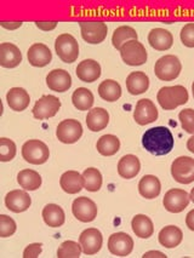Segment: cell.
<instances>
[{
    "mask_svg": "<svg viewBox=\"0 0 194 258\" xmlns=\"http://www.w3.org/2000/svg\"><path fill=\"white\" fill-rule=\"evenodd\" d=\"M16 155V145L14 141L5 139H0V161L7 163V161H11Z\"/></svg>",
    "mask_w": 194,
    "mask_h": 258,
    "instance_id": "74e56055",
    "label": "cell"
},
{
    "mask_svg": "<svg viewBox=\"0 0 194 258\" xmlns=\"http://www.w3.org/2000/svg\"><path fill=\"white\" fill-rule=\"evenodd\" d=\"M77 77L84 83H94L101 77V66L95 59H84L77 67Z\"/></svg>",
    "mask_w": 194,
    "mask_h": 258,
    "instance_id": "ffe728a7",
    "label": "cell"
},
{
    "mask_svg": "<svg viewBox=\"0 0 194 258\" xmlns=\"http://www.w3.org/2000/svg\"><path fill=\"white\" fill-rule=\"evenodd\" d=\"M186 224L188 227V229L192 230V232H194V210H192V211H189L186 216Z\"/></svg>",
    "mask_w": 194,
    "mask_h": 258,
    "instance_id": "ee69618b",
    "label": "cell"
},
{
    "mask_svg": "<svg viewBox=\"0 0 194 258\" xmlns=\"http://www.w3.org/2000/svg\"><path fill=\"white\" fill-rule=\"evenodd\" d=\"M46 85L55 92L68 91L72 86L71 74L64 70H53L47 74Z\"/></svg>",
    "mask_w": 194,
    "mask_h": 258,
    "instance_id": "e0dca14e",
    "label": "cell"
},
{
    "mask_svg": "<svg viewBox=\"0 0 194 258\" xmlns=\"http://www.w3.org/2000/svg\"><path fill=\"white\" fill-rule=\"evenodd\" d=\"M58 22H35V26L41 31H52L57 27Z\"/></svg>",
    "mask_w": 194,
    "mask_h": 258,
    "instance_id": "7bdbcfd3",
    "label": "cell"
},
{
    "mask_svg": "<svg viewBox=\"0 0 194 258\" xmlns=\"http://www.w3.org/2000/svg\"><path fill=\"white\" fill-rule=\"evenodd\" d=\"M192 92H193V97H194V82L192 84Z\"/></svg>",
    "mask_w": 194,
    "mask_h": 258,
    "instance_id": "681fc988",
    "label": "cell"
},
{
    "mask_svg": "<svg viewBox=\"0 0 194 258\" xmlns=\"http://www.w3.org/2000/svg\"><path fill=\"white\" fill-rule=\"evenodd\" d=\"M157 100L160 107L165 110H172L188 102V91L184 86H165L159 90Z\"/></svg>",
    "mask_w": 194,
    "mask_h": 258,
    "instance_id": "7a4b0ae2",
    "label": "cell"
},
{
    "mask_svg": "<svg viewBox=\"0 0 194 258\" xmlns=\"http://www.w3.org/2000/svg\"><path fill=\"white\" fill-rule=\"evenodd\" d=\"M108 250L118 257H126L134 250V240L126 233H114L109 236Z\"/></svg>",
    "mask_w": 194,
    "mask_h": 258,
    "instance_id": "7c38bea8",
    "label": "cell"
},
{
    "mask_svg": "<svg viewBox=\"0 0 194 258\" xmlns=\"http://www.w3.org/2000/svg\"><path fill=\"white\" fill-rule=\"evenodd\" d=\"M16 232V223L11 217L7 215L0 216V236L9 238Z\"/></svg>",
    "mask_w": 194,
    "mask_h": 258,
    "instance_id": "ab89813d",
    "label": "cell"
},
{
    "mask_svg": "<svg viewBox=\"0 0 194 258\" xmlns=\"http://www.w3.org/2000/svg\"><path fill=\"white\" fill-rule=\"evenodd\" d=\"M27 57H28V62L33 67H45L51 62L52 53L46 45L39 43L29 47Z\"/></svg>",
    "mask_w": 194,
    "mask_h": 258,
    "instance_id": "d6986e66",
    "label": "cell"
},
{
    "mask_svg": "<svg viewBox=\"0 0 194 258\" xmlns=\"http://www.w3.org/2000/svg\"><path fill=\"white\" fill-rule=\"evenodd\" d=\"M142 257H143V258H151V257L166 258V254H164L163 252H159V251H149V252H146V253L143 254Z\"/></svg>",
    "mask_w": 194,
    "mask_h": 258,
    "instance_id": "bcb514c9",
    "label": "cell"
},
{
    "mask_svg": "<svg viewBox=\"0 0 194 258\" xmlns=\"http://www.w3.org/2000/svg\"><path fill=\"white\" fill-rule=\"evenodd\" d=\"M141 170V163L136 155L127 154L119 160L118 163V173L119 176L125 179L134 178L139 175Z\"/></svg>",
    "mask_w": 194,
    "mask_h": 258,
    "instance_id": "7402d4cb",
    "label": "cell"
},
{
    "mask_svg": "<svg viewBox=\"0 0 194 258\" xmlns=\"http://www.w3.org/2000/svg\"><path fill=\"white\" fill-rule=\"evenodd\" d=\"M131 227L136 236L141 239L151 238L154 233L153 222L146 215H136L131 221Z\"/></svg>",
    "mask_w": 194,
    "mask_h": 258,
    "instance_id": "f1b7e54d",
    "label": "cell"
},
{
    "mask_svg": "<svg viewBox=\"0 0 194 258\" xmlns=\"http://www.w3.org/2000/svg\"><path fill=\"white\" fill-rule=\"evenodd\" d=\"M17 182L25 190H37L41 185V177L34 170H22L17 175Z\"/></svg>",
    "mask_w": 194,
    "mask_h": 258,
    "instance_id": "d6a6232c",
    "label": "cell"
},
{
    "mask_svg": "<svg viewBox=\"0 0 194 258\" xmlns=\"http://www.w3.org/2000/svg\"><path fill=\"white\" fill-rule=\"evenodd\" d=\"M97 152L104 157H112L116 154L120 148V141L114 135H104L100 137L96 143Z\"/></svg>",
    "mask_w": 194,
    "mask_h": 258,
    "instance_id": "4dcf8cb0",
    "label": "cell"
},
{
    "mask_svg": "<svg viewBox=\"0 0 194 258\" xmlns=\"http://www.w3.org/2000/svg\"><path fill=\"white\" fill-rule=\"evenodd\" d=\"M22 62V53L16 45L11 43L0 44V66L4 68H15Z\"/></svg>",
    "mask_w": 194,
    "mask_h": 258,
    "instance_id": "ac0fdd59",
    "label": "cell"
},
{
    "mask_svg": "<svg viewBox=\"0 0 194 258\" xmlns=\"http://www.w3.org/2000/svg\"><path fill=\"white\" fill-rule=\"evenodd\" d=\"M59 184L66 193L77 194L84 188V177L77 171H67L61 176Z\"/></svg>",
    "mask_w": 194,
    "mask_h": 258,
    "instance_id": "cb8c5ba5",
    "label": "cell"
},
{
    "mask_svg": "<svg viewBox=\"0 0 194 258\" xmlns=\"http://www.w3.org/2000/svg\"><path fill=\"white\" fill-rule=\"evenodd\" d=\"M72 212L74 217L80 222L89 223L96 218L97 216V206L91 199L86 197L77 198L72 204Z\"/></svg>",
    "mask_w": 194,
    "mask_h": 258,
    "instance_id": "8fae6325",
    "label": "cell"
},
{
    "mask_svg": "<svg viewBox=\"0 0 194 258\" xmlns=\"http://www.w3.org/2000/svg\"><path fill=\"white\" fill-rule=\"evenodd\" d=\"M41 244H31L28 245L23 251V257L25 258H37L41 253Z\"/></svg>",
    "mask_w": 194,
    "mask_h": 258,
    "instance_id": "b9f144b4",
    "label": "cell"
},
{
    "mask_svg": "<svg viewBox=\"0 0 194 258\" xmlns=\"http://www.w3.org/2000/svg\"><path fill=\"white\" fill-rule=\"evenodd\" d=\"M109 122V114L103 108H94L90 109L86 116V125L92 133H98L107 127Z\"/></svg>",
    "mask_w": 194,
    "mask_h": 258,
    "instance_id": "603a6c76",
    "label": "cell"
},
{
    "mask_svg": "<svg viewBox=\"0 0 194 258\" xmlns=\"http://www.w3.org/2000/svg\"><path fill=\"white\" fill-rule=\"evenodd\" d=\"M189 194L183 189H170L163 199V205L166 211L171 214H180L189 204Z\"/></svg>",
    "mask_w": 194,
    "mask_h": 258,
    "instance_id": "30bf717a",
    "label": "cell"
},
{
    "mask_svg": "<svg viewBox=\"0 0 194 258\" xmlns=\"http://www.w3.org/2000/svg\"><path fill=\"white\" fill-rule=\"evenodd\" d=\"M55 50L64 63H73L79 56V45L71 34H61L55 41Z\"/></svg>",
    "mask_w": 194,
    "mask_h": 258,
    "instance_id": "8992f818",
    "label": "cell"
},
{
    "mask_svg": "<svg viewBox=\"0 0 194 258\" xmlns=\"http://www.w3.org/2000/svg\"><path fill=\"white\" fill-rule=\"evenodd\" d=\"M102 234L96 228L85 229L79 236V244L82 245L83 252L85 254H89V256L97 253L102 247Z\"/></svg>",
    "mask_w": 194,
    "mask_h": 258,
    "instance_id": "9a60e30c",
    "label": "cell"
},
{
    "mask_svg": "<svg viewBox=\"0 0 194 258\" xmlns=\"http://www.w3.org/2000/svg\"><path fill=\"white\" fill-rule=\"evenodd\" d=\"M137 37H139V34H137V32L133 28V27L120 26L115 29L114 33H113V46H114L116 50H120V47L123 46L125 43H127V41L137 40Z\"/></svg>",
    "mask_w": 194,
    "mask_h": 258,
    "instance_id": "836d02e7",
    "label": "cell"
},
{
    "mask_svg": "<svg viewBox=\"0 0 194 258\" xmlns=\"http://www.w3.org/2000/svg\"><path fill=\"white\" fill-rule=\"evenodd\" d=\"M82 37L89 44H101L107 37L108 27L103 22H80Z\"/></svg>",
    "mask_w": 194,
    "mask_h": 258,
    "instance_id": "4fadbf2b",
    "label": "cell"
},
{
    "mask_svg": "<svg viewBox=\"0 0 194 258\" xmlns=\"http://www.w3.org/2000/svg\"><path fill=\"white\" fill-rule=\"evenodd\" d=\"M98 95L102 100L107 102H115L120 98L121 88L115 80L107 79L98 86Z\"/></svg>",
    "mask_w": 194,
    "mask_h": 258,
    "instance_id": "1f68e13d",
    "label": "cell"
},
{
    "mask_svg": "<svg viewBox=\"0 0 194 258\" xmlns=\"http://www.w3.org/2000/svg\"><path fill=\"white\" fill-rule=\"evenodd\" d=\"M187 149L194 154V136H192L187 141Z\"/></svg>",
    "mask_w": 194,
    "mask_h": 258,
    "instance_id": "7dc6e473",
    "label": "cell"
},
{
    "mask_svg": "<svg viewBox=\"0 0 194 258\" xmlns=\"http://www.w3.org/2000/svg\"><path fill=\"white\" fill-rule=\"evenodd\" d=\"M32 199L28 196V193L25 190H11L10 193L7 194L5 197V205L10 211L15 214H20V212H25L31 208Z\"/></svg>",
    "mask_w": 194,
    "mask_h": 258,
    "instance_id": "2e32d148",
    "label": "cell"
},
{
    "mask_svg": "<svg viewBox=\"0 0 194 258\" xmlns=\"http://www.w3.org/2000/svg\"><path fill=\"white\" fill-rule=\"evenodd\" d=\"M182 64L180 59L174 55H166L160 57L154 66V73L158 79L163 82H171L180 76Z\"/></svg>",
    "mask_w": 194,
    "mask_h": 258,
    "instance_id": "3957f363",
    "label": "cell"
},
{
    "mask_svg": "<svg viewBox=\"0 0 194 258\" xmlns=\"http://www.w3.org/2000/svg\"><path fill=\"white\" fill-rule=\"evenodd\" d=\"M189 198H190V200H192V202L194 203V188H192V190H190Z\"/></svg>",
    "mask_w": 194,
    "mask_h": 258,
    "instance_id": "c3c4849f",
    "label": "cell"
},
{
    "mask_svg": "<svg viewBox=\"0 0 194 258\" xmlns=\"http://www.w3.org/2000/svg\"><path fill=\"white\" fill-rule=\"evenodd\" d=\"M134 119L139 125H148L158 119V109L151 100L142 98L136 103Z\"/></svg>",
    "mask_w": 194,
    "mask_h": 258,
    "instance_id": "5bb4252c",
    "label": "cell"
},
{
    "mask_svg": "<svg viewBox=\"0 0 194 258\" xmlns=\"http://www.w3.org/2000/svg\"><path fill=\"white\" fill-rule=\"evenodd\" d=\"M148 43L158 51H166L174 44V38L169 31L164 28H154L149 32Z\"/></svg>",
    "mask_w": 194,
    "mask_h": 258,
    "instance_id": "44dd1931",
    "label": "cell"
},
{
    "mask_svg": "<svg viewBox=\"0 0 194 258\" xmlns=\"http://www.w3.org/2000/svg\"><path fill=\"white\" fill-rule=\"evenodd\" d=\"M61 108V101L52 95H44L35 102L33 107V115L35 119L44 120L55 116Z\"/></svg>",
    "mask_w": 194,
    "mask_h": 258,
    "instance_id": "ba28073f",
    "label": "cell"
},
{
    "mask_svg": "<svg viewBox=\"0 0 194 258\" xmlns=\"http://www.w3.org/2000/svg\"><path fill=\"white\" fill-rule=\"evenodd\" d=\"M158 239H159L160 245L164 246V247L174 248L182 242L183 233H182V230L178 227L168 226L160 230Z\"/></svg>",
    "mask_w": 194,
    "mask_h": 258,
    "instance_id": "4316f807",
    "label": "cell"
},
{
    "mask_svg": "<svg viewBox=\"0 0 194 258\" xmlns=\"http://www.w3.org/2000/svg\"><path fill=\"white\" fill-rule=\"evenodd\" d=\"M171 175L175 181L181 184L194 182V159L189 157L175 159L171 165Z\"/></svg>",
    "mask_w": 194,
    "mask_h": 258,
    "instance_id": "52a82bcc",
    "label": "cell"
},
{
    "mask_svg": "<svg viewBox=\"0 0 194 258\" xmlns=\"http://www.w3.org/2000/svg\"><path fill=\"white\" fill-rule=\"evenodd\" d=\"M84 188L89 191H98L102 187V175L95 167H89L83 172Z\"/></svg>",
    "mask_w": 194,
    "mask_h": 258,
    "instance_id": "d590c367",
    "label": "cell"
},
{
    "mask_svg": "<svg viewBox=\"0 0 194 258\" xmlns=\"http://www.w3.org/2000/svg\"><path fill=\"white\" fill-rule=\"evenodd\" d=\"M120 56L127 66H142L147 62V50L139 40H130L120 47Z\"/></svg>",
    "mask_w": 194,
    "mask_h": 258,
    "instance_id": "277c9868",
    "label": "cell"
},
{
    "mask_svg": "<svg viewBox=\"0 0 194 258\" xmlns=\"http://www.w3.org/2000/svg\"><path fill=\"white\" fill-rule=\"evenodd\" d=\"M0 26L3 27V28H7V29H10V31H14V29H17L20 28L21 26H22V22H2L0 23Z\"/></svg>",
    "mask_w": 194,
    "mask_h": 258,
    "instance_id": "f6af8a7d",
    "label": "cell"
},
{
    "mask_svg": "<svg viewBox=\"0 0 194 258\" xmlns=\"http://www.w3.org/2000/svg\"><path fill=\"white\" fill-rule=\"evenodd\" d=\"M162 184L158 177L153 175H146L141 178L139 183L140 194L146 199H155L160 194Z\"/></svg>",
    "mask_w": 194,
    "mask_h": 258,
    "instance_id": "484cf974",
    "label": "cell"
},
{
    "mask_svg": "<svg viewBox=\"0 0 194 258\" xmlns=\"http://www.w3.org/2000/svg\"><path fill=\"white\" fill-rule=\"evenodd\" d=\"M7 101L9 107L15 112H22L29 106L31 97L28 92L22 88H13L7 94Z\"/></svg>",
    "mask_w": 194,
    "mask_h": 258,
    "instance_id": "d4e9b609",
    "label": "cell"
},
{
    "mask_svg": "<svg viewBox=\"0 0 194 258\" xmlns=\"http://www.w3.org/2000/svg\"><path fill=\"white\" fill-rule=\"evenodd\" d=\"M83 135V126L78 120L67 119L59 122L56 130V136L59 142L64 145H72L80 140Z\"/></svg>",
    "mask_w": 194,
    "mask_h": 258,
    "instance_id": "9c48e42d",
    "label": "cell"
},
{
    "mask_svg": "<svg viewBox=\"0 0 194 258\" xmlns=\"http://www.w3.org/2000/svg\"><path fill=\"white\" fill-rule=\"evenodd\" d=\"M83 248L82 245L78 244L76 241H64L62 242L61 246L57 250L58 258H79L82 254Z\"/></svg>",
    "mask_w": 194,
    "mask_h": 258,
    "instance_id": "8d00e7d4",
    "label": "cell"
},
{
    "mask_svg": "<svg viewBox=\"0 0 194 258\" xmlns=\"http://www.w3.org/2000/svg\"><path fill=\"white\" fill-rule=\"evenodd\" d=\"M72 102L78 110H89L94 104V95L89 89L79 88L73 92Z\"/></svg>",
    "mask_w": 194,
    "mask_h": 258,
    "instance_id": "e575fe53",
    "label": "cell"
},
{
    "mask_svg": "<svg viewBox=\"0 0 194 258\" xmlns=\"http://www.w3.org/2000/svg\"><path fill=\"white\" fill-rule=\"evenodd\" d=\"M126 88L131 95H141L149 88V79L143 72H133L126 78Z\"/></svg>",
    "mask_w": 194,
    "mask_h": 258,
    "instance_id": "83f0119b",
    "label": "cell"
},
{
    "mask_svg": "<svg viewBox=\"0 0 194 258\" xmlns=\"http://www.w3.org/2000/svg\"><path fill=\"white\" fill-rule=\"evenodd\" d=\"M180 37L184 46L194 47V23H187L181 29Z\"/></svg>",
    "mask_w": 194,
    "mask_h": 258,
    "instance_id": "60d3db41",
    "label": "cell"
},
{
    "mask_svg": "<svg viewBox=\"0 0 194 258\" xmlns=\"http://www.w3.org/2000/svg\"><path fill=\"white\" fill-rule=\"evenodd\" d=\"M43 220L49 227L58 228L64 223V211L56 204H49L43 209Z\"/></svg>",
    "mask_w": 194,
    "mask_h": 258,
    "instance_id": "f546056e",
    "label": "cell"
},
{
    "mask_svg": "<svg viewBox=\"0 0 194 258\" xmlns=\"http://www.w3.org/2000/svg\"><path fill=\"white\" fill-rule=\"evenodd\" d=\"M22 157L27 163L41 165L46 163L50 157V151L44 142L39 140H31L22 147Z\"/></svg>",
    "mask_w": 194,
    "mask_h": 258,
    "instance_id": "5b68a950",
    "label": "cell"
},
{
    "mask_svg": "<svg viewBox=\"0 0 194 258\" xmlns=\"http://www.w3.org/2000/svg\"><path fill=\"white\" fill-rule=\"evenodd\" d=\"M178 119L181 121V126L187 134L194 135V110L190 108L181 110L178 114Z\"/></svg>",
    "mask_w": 194,
    "mask_h": 258,
    "instance_id": "f35d334b",
    "label": "cell"
},
{
    "mask_svg": "<svg viewBox=\"0 0 194 258\" xmlns=\"http://www.w3.org/2000/svg\"><path fill=\"white\" fill-rule=\"evenodd\" d=\"M142 146L151 154L162 157L169 154L175 146L171 131L165 126H157L146 131L142 136Z\"/></svg>",
    "mask_w": 194,
    "mask_h": 258,
    "instance_id": "6da1fadb",
    "label": "cell"
}]
</instances>
